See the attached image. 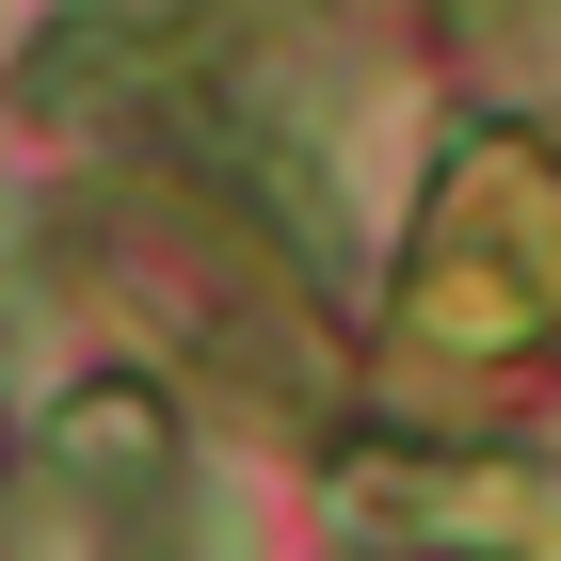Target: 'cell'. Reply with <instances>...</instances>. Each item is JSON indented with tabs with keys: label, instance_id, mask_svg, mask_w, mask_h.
Returning a JSON list of instances; mask_svg holds the SVG:
<instances>
[{
	"label": "cell",
	"instance_id": "6da1fadb",
	"mask_svg": "<svg viewBox=\"0 0 561 561\" xmlns=\"http://www.w3.org/2000/svg\"><path fill=\"white\" fill-rule=\"evenodd\" d=\"M225 81H241V16H209V0H81L16 48L33 129H193Z\"/></svg>",
	"mask_w": 561,
	"mask_h": 561
},
{
	"label": "cell",
	"instance_id": "7a4b0ae2",
	"mask_svg": "<svg viewBox=\"0 0 561 561\" xmlns=\"http://www.w3.org/2000/svg\"><path fill=\"white\" fill-rule=\"evenodd\" d=\"M48 466L81 481L96 514H161V497H176V417H161V386H81L65 417H48Z\"/></svg>",
	"mask_w": 561,
	"mask_h": 561
}]
</instances>
